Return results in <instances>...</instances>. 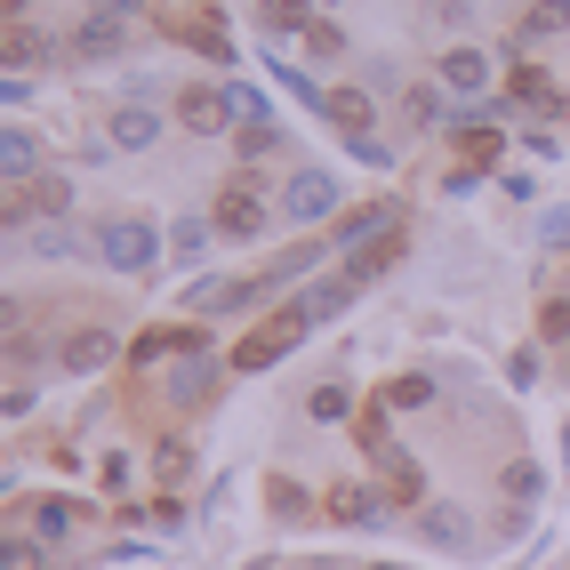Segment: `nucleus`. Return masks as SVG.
<instances>
[{"mask_svg":"<svg viewBox=\"0 0 570 570\" xmlns=\"http://www.w3.org/2000/svg\"><path fill=\"white\" fill-rule=\"evenodd\" d=\"M161 249H169V234H161L154 217H137V209H121V217L97 225V257L112 265V274H154Z\"/></svg>","mask_w":570,"mask_h":570,"instance_id":"f257e3e1","label":"nucleus"},{"mask_svg":"<svg viewBox=\"0 0 570 570\" xmlns=\"http://www.w3.org/2000/svg\"><path fill=\"white\" fill-rule=\"evenodd\" d=\"M297 337H314V322L306 314H297V306H282L274 322H257L249 337H242V346H234V362H225V370H242V377H257V370H274L289 346H297Z\"/></svg>","mask_w":570,"mask_h":570,"instance_id":"f03ea898","label":"nucleus"},{"mask_svg":"<svg viewBox=\"0 0 570 570\" xmlns=\"http://www.w3.org/2000/svg\"><path fill=\"white\" fill-rule=\"evenodd\" d=\"M177 121L194 129V137H225L242 121V105H234V89H217V81H194V89H177Z\"/></svg>","mask_w":570,"mask_h":570,"instance_id":"7ed1b4c3","label":"nucleus"},{"mask_svg":"<svg viewBox=\"0 0 570 570\" xmlns=\"http://www.w3.org/2000/svg\"><path fill=\"white\" fill-rule=\"evenodd\" d=\"M289 225H322V217H337V177L330 169H297L289 185H282V202H274Z\"/></svg>","mask_w":570,"mask_h":570,"instance_id":"20e7f679","label":"nucleus"},{"mask_svg":"<svg viewBox=\"0 0 570 570\" xmlns=\"http://www.w3.org/2000/svg\"><path fill=\"white\" fill-rule=\"evenodd\" d=\"M386 234H402V202L386 194V202H370V209H346L330 225V249H362V242H386Z\"/></svg>","mask_w":570,"mask_h":570,"instance_id":"39448f33","label":"nucleus"},{"mask_svg":"<svg viewBox=\"0 0 570 570\" xmlns=\"http://www.w3.org/2000/svg\"><path fill=\"white\" fill-rule=\"evenodd\" d=\"M417 539H426V547H442V554H474V547H482V530H474V514H466V507L434 499L426 514H417Z\"/></svg>","mask_w":570,"mask_h":570,"instance_id":"423d86ee","label":"nucleus"},{"mask_svg":"<svg viewBox=\"0 0 570 570\" xmlns=\"http://www.w3.org/2000/svg\"><path fill=\"white\" fill-rule=\"evenodd\" d=\"M72 49H81L89 65H112V57H129V17H121V9H89L81 24H72Z\"/></svg>","mask_w":570,"mask_h":570,"instance_id":"0eeeda50","label":"nucleus"},{"mask_svg":"<svg viewBox=\"0 0 570 570\" xmlns=\"http://www.w3.org/2000/svg\"><path fill=\"white\" fill-rule=\"evenodd\" d=\"M507 105H530V112H547V121H562V89H554V72H547V65H530V57L507 65Z\"/></svg>","mask_w":570,"mask_h":570,"instance_id":"6e6552de","label":"nucleus"},{"mask_svg":"<svg viewBox=\"0 0 570 570\" xmlns=\"http://www.w3.org/2000/svg\"><path fill=\"white\" fill-rule=\"evenodd\" d=\"M354 289H362V282L346 274V265H337V274H322V282H306V289H297V297H289V306H297V314H306V322L322 330V322H337V314H346V306H354Z\"/></svg>","mask_w":570,"mask_h":570,"instance_id":"1a4fd4ad","label":"nucleus"},{"mask_svg":"<svg viewBox=\"0 0 570 570\" xmlns=\"http://www.w3.org/2000/svg\"><path fill=\"white\" fill-rule=\"evenodd\" d=\"M169 41H185V49H202L209 65H234V32H225V17H217V9H194V17H169Z\"/></svg>","mask_w":570,"mask_h":570,"instance_id":"9d476101","label":"nucleus"},{"mask_svg":"<svg viewBox=\"0 0 570 570\" xmlns=\"http://www.w3.org/2000/svg\"><path fill=\"white\" fill-rule=\"evenodd\" d=\"M112 354H121V337H112V330H72L65 346H57V370L65 377H97Z\"/></svg>","mask_w":570,"mask_h":570,"instance_id":"9b49d317","label":"nucleus"},{"mask_svg":"<svg viewBox=\"0 0 570 570\" xmlns=\"http://www.w3.org/2000/svg\"><path fill=\"white\" fill-rule=\"evenodd\" d=\"M105 145H112V154H145V145H161V112L154 105H121L105 121Z\"/></svg>","mask_w":570,"mask_h":570,"instance_id":"f8f14e48","label":"nucleus"},{"mask_svg":"<svg viewBox=\"0 0 570 570\" xmlns=\"http://www.w3.org/2000/svg\"><path fill=\"white\" fill-rule=\"evenodd\" d=\"M322 507H330V522H346V530H377V522H386V499L362 490V482H337Z\"/></svg>","mask_w":570,"mask_h":570,"instance_id":"ddd939ff","label":"nucleus"},{"mask_svg":"<svg viewBox=\"0 0 570 570\" xmlns=\"http://www.w3.org/2000/svg\"><path fill=\"white\" fill-rule=\"evenodd\" d=\"M562 24H570V0H522V9H514V49L554 41Z\"/></svg>","mask_w":570,"mask_h":570,"instance_id":"4468645a","label":"nucleus"},{"mask_svg":"<svg viewBox=\"0 0 570 570\" xmlns=\"http://www.w3.org/2000/svg\"><path fill=\"white\" fill-rule=\"evenodd\" d=\"M354 450H362V459H377L386 474L402 466V442H394V426H386V410H377V402H370V410H354Z\"/></svg>","mask_w":570,"mask_h":570,"instance_id":"2eb2a0df","label":"nucleus"},{"mask_svg":"<svg viewBox=\"0 0 570 570\" xmlns=\"http://www.w3.org/2000/svg\"><path fill=\"white\" fill-rule=\"evenodd\" d=\"M442 89H459V97H482V89H490V49L459 41V49L442 57Z\"/></svg>","mask_w":570,"mask_h":570,"instance_id":"dca6fc26","label":"nucleus"},{"mask_svg":"<svg viewBox=\"0 0 570 570\" xmlns=\"http://www.w3.org/2000/svg\"><path fill=\"white\" fill-rule=\"evenodd\" d=\"M257 24L274 32V41H289V32H314V24H322V0H257Z\"/></svg>","mask_w":570,"mask_h":570,"instance_id":"f3484780","label":"nucleus"},{"mask_svg":"<svg viewBox=\"0 0 570 570\" xmlns=\"http://www.w3.org/2000/svg\"><path fill=\"white\" fill-rule=\"evenodd\" d=\"M0 169H9V185H32V177H41V145H32L24 121H9V137H0Z\"/></svg>","mask_w":570,"mask_h":570,"instance_id":"a211bd4d","label":"nucleus"},{"mask_svg":"<svg viewBox=\"0 0 570 570\" xmlns=\"http://www.w3.org/2000/svg\"><path fill=\"white\" fill-rule=\"evenodd\" d=\"M57 57V32H41V24H9V72H32V65H49Z\"/></svg>","mask_w":570,"mask_h":570,"instance_id":"6ab92c4d","label":"nucleus"},{"mask_svg":"<svg viewBox=\"0 0 570 570\" xmlns=\"http://www.w3.org/2000/svg\"><path fill=\"white\" fill-rule=\"evenodd\" d=\"M169 394H177V402H209V394H217V362H202V354L169 362Z\"/></svg>","mask_w":570,"mask_h":570,"instance_id":"aec40b11","label":"nucleus"},{"mask_svg":"<svg viewBox=\"0 0 570 570\" xmlns=\"http://www.w3.org/2000/svg\"><path fill=\"white\" fill-rule=\"evenodd\" d=\"M330 121L346 129V137H370V121H377V105H370V89H330Z\"/></svg>","mask_w":570,"mask_h":570,"instance_id":"412c9836","label":"nucleus"},{"mask_svg":"<svg viewBox=\"0 0 570 570\" xmlns=\"http://www.w3.org/2000/svg\"><path fill=\"white\" fill-rule=\"evenodd\" d=\"M402 265V234H386V242H362V249H346V274L354 282H377V274H394Z\"/></svg>","mask_w":570,"mask_h":570,"instance_id":"4be33fe9","label":"nucleus"},{"mask_svg":"<svg viewBox=\"0 0 570 570\" xmlns=\"http://www.w3.org/2000/svg\"><path fill=\"white\" fill-rule=\"evenodd\" d=\"M17 242H24V257H49L57 265V257H72V225L65 217H41V225H24Z\"/></svg>","mask_w":570,"mask_h":570,"instance_id":"5701e85b","label":"nucleus"},{"mask_svg":"<svg viewBox=\"0 0 570 570\" xmlns=\"http://www.w3.org/2000/svg\"><path fill=\"white\" fill-rule=\"evenodd\" d=\"M402 112H410V129H450V121H459V112H450V97H442V89H426V81L402 97Z\"/></svg>","mask_w":570,"mask_h":570,"instance_id":"b1692460","label":"nucleus"},{"mask_svg":"<svg viewBox=\"0 0 570 570\" xmlns=\"http://www.w3.org/2000/svg\"><path fill=\"white\" fill-rule=\"evenodd\" d=\"M169 257H177V265H202V257H209V217H177V225H169Z\"/></svg>","mask_w":570,"mask_h":570,"instance_id":"393cba45","label":"nucleus"},{"mask_svg":"<svg viewBox=\"0 0 570 570\" xmlns=\"http://www.w3.org/2000/svg\"><path fill=\"white\" fill-rule=\"evenodd\" d=\"M32 539H41V547H65V539H72V499H41V507H32Z\"/></svg>","mask_w":570,"mask_h":570,"instance_id":"a878e982","label":"nucleus"},{"mask_svg":"<svg viewBox=\"0 0 570 570\" xmlns=\"http://www.w3.org/2000/svg\"><path fill=\"white\" fill-rule=\"evenodd\" d=\"M265 507H274L282 522H306V514H314V499H306L289 474H265Z\"/></svg>","mask_w":570,"mask_h":570,"instance_id":"bb28decb","label":"nucleus"},{"mask_svg":"<svg viewBox=\"0 0 570 570\" xmlns=\"http://www.w3.org/2000/svg\"><path fill=\"white\" fill-rule=\"evenodd\" d=\"M169 354H185V330H169V322H154V330L129 346V362H169Z\"/></svg>","mask_w":570,"mask_h":570,"instance_id":"cd10ccee","label":"nucleus"},{"mask_svg":"<svg viewBox=\"0 0 570 570\" xmlns=\"http://www.w3.org/2000/svg\"><path fill=\"white\" fill-rule=\"evenodd\" d=\"M530 242H539V249H562V257H570V202H562V209H539V225H530Z\"/></svg>","mask_w":570,"mask_h":570,"instance_id":"c85d7f7f","label":"nucleus"},{"mask_svg":"<svg viewBox=\"0 0 570 570\" xmlns=\"http://www.w3.org/2000/svg\"><path fill=\"white\" fill-rule=\"evenodd\" d=\"M306 417H322V426H337V417H354V394H346V386H314Z\"/></svg>","mask_w":570,"mask_h":570,"instance_id":"c756f323","label":"nucleus"},{"mask_svg":"<svg viewBox=\"0 0 570 570\" xmlns=\"http://www.w3.org/2000/svg\"><path fill=\"white\" fill-rule=\"evenodd\" d=\"M265 154H282V129L274 121H242V161H265Z\"/></svg>","mask_w":570,"mask_h":570,"instance_id":"7c9ffc66","label":"nucleus"},{"mask_svg":"<svg viewBox=\"0 0 570 570\" xmlns=\"http://www.w3.org/2000/svg\"><path fill=\"white\" fill-rule=\"evenodd\" d=\"M434 402V377H394L386 386V410H426Z\"/></svg>","mask_w":570,"mask_h":570,"instance_id":"2f4dec72","label":"nucleus"},{"mask_svg":"<svg viewBox=\"0 0 570 570\" xmlns=\"http://www.w3.org/2000/svg\"><path fill=\"white\" fill-rule=\"evenodd\" d=\"M0 570H49V547L17 530V539H9V554H0Z\"/></svg>","mask_w":570,"mask_h":570,"instance_id":"473e14b6","label":"nucleus"},{"mask_svg":"<svg viewBox=\"0 0 570 570\" xmlns=\"http://www.w3.org/2000/svg\"><path fill=\"white\" fill-rule=\"evenodd\" d=\"M154 466H161V482H185V474H194V442H161Z\"/></svg>","mask_w":570,"mask_h":570,"instance_id":"72a5a7b5","label":"nucleus"},{"mask_svg":"<svg viewBox=\"0 0 570 570\" xmlns=\"http://www.w3.org/2000/svg\"><path fill=\"white\" fill-rule=\"evenodd\" d=\"M539 490H547V482H539V466H530V459H514V466H507V499H514V507H530Z\"/></svg>","mask_w":570,"mask_h":570,"instance_id":"f704fd0d","label":"nucleus"},{"mask_svg":"<svg viewBox=\"0 0 570 570\" xmlns=\"http://www.w3.org/2000/svg\"><path fill=\"white\" fill-rule=\"evenodd\" d=\"M306 49H314V57H346V32H337V24L322 17V24L306 32Z\"/></svg>","mask_w":570,"mask_h":570,"instance_id":"c9c22d12","label":"nucleus"},{"mask_svg":"<svg viewBox=\"0 0 570 570\" xmlns=\"http://www.w3.org/2000/svg\"><path fill=\"white\" fill-rule=\"evenodd\" d=\"M274 81H282V89H297V97H306V105H330V97H322V89L306 81V72H297V65H282V57H274Z\"/></svg>","mask_w":570,"mask_h":570,"instance_id":"e433bc0d","label":"nucleus"},{"mask_svg":"<svg viewBox=\"0 0 570 570\" xmlns=\"http://www.w3.org/2000/svg\"><path fill=\"white\" fill-rule=\"evenodd\" d=\"M539 337H547V346H554V337H570V297H554V306L539 314Z\"/></svg>","mask_w":570,"mask_h":570,"instance_id":"4c0bfd02","label":"nucleus"},{"mask_svg":"<svg viewBox=\"0 0 570 570\" xmlns=\"http://www.w3.org/2000/svg\"><path fill=\"white\" fill-rule=\"evenodd\" d=\"M507 386H539V346H522V354L507 362Z\"/></svg>","mask_w":570,"mask_h":570,"instance_id":"58836bf2","label":"nucleus"},{"mask_svg":"<svg viewBox=\"0 0 570 570\" xmlns=\"http://www.w3.org/2000/svg\"><path fill=\"white\" fill-rule=\"evenodd\" d=\"M386 482H394V499H426V474H417V466H410V459H402V466H394V474H386Z\"/></svg>","mask_w":570,"mask_h":570,"instance_id":"ea45409f","label":"nucleus"},{"mask_svg":"<svg viewBox=\"0 0 570 570\" xmlns=\"http://www.w3.org/2000/svg\"><path fill=\"white\" fill-rule=\"evenodd\" d=\"M346 154H354V161H370V169H386V161H394L386 145H377V137H346Z\"/></svg>","mask_w":570,"mask_h":570,"instance_id":"a19ab883","label":"nucleus"},{"mask_svg":"<svg viewBox=\"0 0 570 570\" xmlns=\"http://www.w3.org/2000/svg\"><path fill=\"white\" fill-rule=\"evenodd\" d=\"M0 9H9V24H24V9H32V0H0Z\"/></svg>","mask_w":570,"mask_h":570,"instance_id":"79ce46f5","label":"nucleus"},{"mask_svg":"<svg viewBox=\"0 0 570 570\" xmlns=\"http://www.w3.org/2000/svg\"><path fill=\"white\" fill-rule=\"evenodd\" d=\"M297 570H346V562H330V554H314V562H297Z\"/></svg>","mask_w":570,"mask_h":570,"instance_id":"37998d69","label":"nucleus"},{"mask_svg":"<svg viewBox=\"0 0 570 570\" xmlns=\"http://www.w3.org/2000/svg\"><path fill=\"white\" fill-rule=\"evenodd\" d=\"M97 9H121V17H129V9H137V0H97Z\"/></svg>","mask_w":570,"mask_h":570,"instance_id":"c03bdc74","label":"nucleus"},{"mask_svg":"<svg viewBox=\"0 0 570 570\" xmlns=\"http://www.w3.org/2000/svg\"><path fill=\"white\" fill-rule=\"evenodd\" d=\"M370 570H402V562H370Z\"/></svg>","mask_w":570,"mask_h":570,"instance_id":"a18cd8bd","label":"nucleus"}]
</instances>
